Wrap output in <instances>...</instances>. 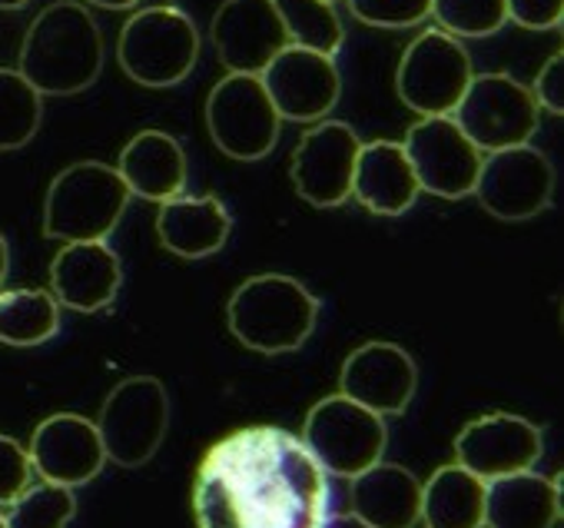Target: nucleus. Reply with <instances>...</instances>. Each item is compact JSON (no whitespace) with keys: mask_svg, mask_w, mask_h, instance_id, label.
Returning <instances> with one entry per match:
<instances>
[{"mask_svg":"<svg viewBox=\"0 0 564 528\" xmlns=\"http://www.w3.org/2000/svg\"><path fill=\"white\" fill-rule=\"evenodd\" d=\"M326 508V472L290 429H236L196 468V528H323Z\"/></svg>","mask_w":564,"mask_h":528,"instance_id":"f257e3e1","label":"nucleus"},{"mask_svg":"<svg viewBox=\"0 0 564 528\" xmlns=\"http://www.w3.org/2000/svg\"><path fill=\"white\" fill-rule=\"evenodd\" d=\"M41 97H74L97 84L104 71V34L77 0L44 8L24 34L21 67Z\"/></svg>","mask_w":564,"mask_h":528,"instance_id":"f03ea898","label":"nucleus"},{"mask_svg":"<svg viewBox=\"0 0 564 528\" xmlns=\"http://www.w3.org/2000/svg\"><path fill=\"white\" fill-rule=\"evenodd\" d=\"M319 320V300L293 277L259 273L236 287L226 306L229 333L252 353L282 356L306 346Z\"/></svg>","mask_w":564,"mask_h":528,"instance_id":"7ed1b4c3","label":"nucleus"},{"mask_svg":"<svg viewBox=\"0 0 564 528\" xmlns=\"http://www.w3.org/2000/svg\"><path fill=\"white\" fill-rule=\"evenodd\" d=\"M130 206L117 166L100 160H80L51 180L44 200V236L61 243L107 239Z\"/></svg>","mask_w":564,"mask_h":528,"instance_id":"20e7f679","label":"nucleus"},{"mask_svg":"<svg viewBox=\"0 0 564 528\" xmlns=\"http://www.w3.org/2000/svg\"><path fill=\"white\" fill-rule=\"evenodd\" d=\"M117 61L140 87H176L199 61V31L180 8H143L123 24Z\"/></svg>","mask_w":564,"mask_h":528,"instance_id":"39448f33","label":"nucleus"},{"mask_svg":"<svg viewBox=\"0 0 564 528\" xmlns=\"http://www.w3.org/2000/svg\"><path fill=\"white\" fill-rule=\"evenodd\" d=\"M300 439L326 475L356 478L359 472L382 462L389 445V429L379 412L339 392L310 409Z\"/></svg>","mask_w":564,"mask_h":528,"instance_id":"423d86ee","label":"nucleus"},{"mask_svg":"<svg viewBox=\"0 0 564 528\" xmlns=\"http://www.w3.org/2000/svg\"><path fill=\"white\" fill-rule=\"evenodd\" d=\"M94 425H97L104 452L113 465L140 468L160 452V445L166 439L170 396L160 379L130 376L110 389Z\"/></svg>","mask_w":564,"mask_h":528,"instance_id":"0eeeda50","label":"nucleus"},{"mask_svg":"<svg viewBox=\"0 0 564 528\" xmlns=\"http://www.w3.org/2000/svg\"><path fill=\"white\" fill-rule=\"evenodd\" d=\"M206 130L219 153L252 163L275 150L282 117L256 74H226L206 97Z\"/></svg>","mask_w":564,"mask_h":528,"instance_id":"6e6552de","label":"nucleus"},{"mask_svg":"<svg viewBox=\"0 0 564 528\" xmlns=\"http://www.w3.org/2000/svg\"><path fill=\"white\" fill-rule=\"evenodd\" d=\"M471 77V57L462 41L435 28L405 47L395 71V94L419 117H452Z\"/></svg>","mask_w":564,"mask_h":528,"instance_id":"1a4fd4ad","label":"nucleus"},{"mask_svg":"<svg viewBox=\"0 0 564 528\" xmlns=\"http://www.w3.org/2000/svg\"><path fill=\"white\" fill-rule=\"evenodd\" d=\"M452 120L481 153H495L528 143L538 133L541 107L534 104L531 87L518 84L514 77L475 74Z\"/></svg>","mask_w":564,"mask_h":528,"instance_id":"9d476101","label":"nucleus"},{"mask_svg":"<svg viewBox=\"0 0 564 528\" xmlns=\"http://www.w3.org/2000/svg\"><path fill=\"white\" fill-rule=\"evenodd\" d=\"M485 213L501 223H528L551 206L554 166L531 143L495 150L481 160L475 190Z\"/></svg>","mask_w":564,"mask_h":528,"instance_id":"9b49d317","label":"nucleus"},{"mask_svg":"<svg viewBox=\"0 0 564 528\" xmlns=\"http://www.w3.org/2000/svg\"><path fill=\"white\" fill-rule=\"evenodd\" d=\"M402 150L415 170L422 193L442 200L471 196L481 170V150L458 130L452 117H422L409 127Z\"/></svg>","mask_w":564,"mask_h":528,"instance_id":"f8f14e48","label":"nucleus"},{"mask_svg":"<svg viewBox=\"0 0 564 528\" xmlns=\"http://www.w3.org/2000/svg\"><path fill=\"white\" fill-rule=\"evenodd\" d=\"M275 114L282 120L316 123L339 104L343 77L336 57L306 51V47H282L269 67L259 74Z\"/></svg>","mask_w":564,"mask_h":528,"instance_id":"ddd939ff","label":"nucleus"},{"mask_svg":"<svg viewBox=\"0 0 564 528\" xmlns=\"http://www.w3.org/2000/svg\"><path fill=\"white\" fill-rule=\"evenodd\" d=\"M359 133L343 120H323L303 133L293 150V186L319 209L343 206L352 196V173L359 157Z\"/></svg>","mask_w":564,"mask_h":528,"instance_id":"4468645a","label":"nucleus"},{"mask_svg":"<svg viewBox=\"0 0 564 528\" xmlns=\"http://www.w3.org/2000/svg\"><path fill=\"white\" fill-rule=\"evenodd\" d=\"M544 452V435L534 422L511 416V412H491L481 419H471L455 435V462L478 475L481 482L528 472Z\"/></svg>","mask_w":564,"mask_h":528,"instance_id":"2eb2a0df","label":"nucleus"},{"mask_svg":"<svg viewBox=\"0 0 564 528\" xmlns=\"http://www.w3.org/2000/svg\"><path fill=\"white\" fill-rule=\"evenodd\" d=\"M209 37L219 64L229 74H262L269 61L290 47L272 0H223L213 14Z\"/></svg>","mask_w":564,"mask_h":528,"instance_id":"dca6fc26","label":"nucleus"},{"mask_svg":"<svg viewBox=\"0 0 564 528\" xmlns=\"http://www.w3.org/2000/svg\"><path fill=\"white\" fill-rule=\"evenodd\" d=\"M419 389L415 359L395 343H366L346 356L339 373V392L372 412L402 416Z\"/></svg>","mask_w":564,"mask_h":528,"instance_id":"f3484780","label":"nucleus"},{"mask_svg":"<svg viewBox=\"0 0 564 528\" xmlns=\"http://www.w3.org/2000/svg\"><path fill=\"white\" fill-rule=\"evenodd\" d=\"M28 455H31V468L44 482L67 485V488L94 482L107 465V452L97 425L77 412H57L44 419L31 435Z\"/></svg>","mask_w":564,"mask_h":528,"instance_id":"a211bd4d","label":"nucleus"},{"mask_svg":"<svg viewBox=\"0 0 564 528\" xmlns=\"http://www.w3.org/2000/svg\"><path fill=\"white\" fill-rule=\"evenodd\" d=\"M123 287V262L107 239L64 243L51 262V293L74 313L107 310Z\"/></svg>","mask_w":564,"mask_h":528,"instance_id":"6ab92c4d","label":"nucleus"},{"mask_svg":"<svg viewBox=\"0 0 564 528\" xmlns=\"http://www.w3.org/2000/svg\"><path fill=\"white\" fill-rule=\"evenodd\" d=\"M422 186L415 170L395 140H372L359 147L356 173H352V196L376 216H402L415 206Z\"/></svg>","mask_w":564,"mask_h":528,"instance_id":"aec40b11","label":"nucleus"},{"mask_svg":"<svg viewBox=\"0 0 564 528\" xmlns=\"http://www.w3.org/2000/svg\"><path fill=\"white\" fill-rule=\"evenodd\" d=\"M117 173L130 196L166 203L186 190V153L176 137L163 130H140L120 153Z\"/></svg>","mask_w":564,"mask_h":528,"instance_id":"412c9836","label":"nucleus"},{"mask_svg":"<svg viewBox=\"0 0 564 528\" xmlns=\"http://www.w3.org/2000/svg\"><path fill=\"white\" fill-rule=\"evenodd\" d=\"M232 216L219 196H176L160 203L156 236L163 249L183 259H203L226 246Z\"/></svg>","mask_w":564,"mask_h":528,"instance_id":"4be33fe9","label":"nucleus"},{"mask_svg":"<svg viewBox=\"0 0 564 528\" xmlns=\"http://www.w3.org/2000/svg\"><path fill=\"white\" fill-rule=\"evenodd\" d=\"M352 515L369 528H415L422 482L395 462H376L352 478Z\"/></svg>","mask_w":564,"mask_h":528,"instance_id":"5701e85b","label":"nucleus"},{"mask_svg":"<svg viewBox=\"0 0 564 528\" xmlns=\"http://www.w3.org/2000/svg\"><path fill=\"white\" fill-rule=\"evenodd\" d=\"M561 518V478L528 472L485 482L488 528H554Z\"/></svg>","mask_w":564,"mask_h":528,"instance_id":"b1692460","label":"nucleus"},{"mask_svg":"<svg viewBox=\"0 0 564 528\" xmlns=\"http://www.w3.org/2000/svg\"><path fill=\"white\" fill-rule=\"evenodd\" d=\"M429 528H481L485 525V482L468 468L442 465L422 485V518Z\"/></svg>","mask_w":564,"mask_h":528,"instance_id":"393cba45","label":"nucleus"},{"mask_svg":"<svg viewBox=\"0 0 564 528\" xmlns=\"http://www.w3.org/2000/svg\"><path fill=\"white\" fill-rule=\"evenodd\" d=\"M61 333V303L51 290L0 293V343L31 349Z\"/></svg>","mask_w":564,"mask_h":528,"instance_id":"a878e982","label":"nucleus"},{"mask_svg":"<svg viewBox=\"0 0 564 528\" xmlns=\"http://www.w3.org/2000/svg\"><path fill=\"white\" fill-rule=\"evenodd\" d=\"M272 8L293 47H306L326 57H336L343 51L346 31L333 0H272Z\"/></svg>","mask_w":564,"mask_h":528,"instance_id":"bb28decb","label":"nucleus"},{"mask_svg":"<svg viewBox=\"0 0 564 528\" xmlns=\"http://www.w3.org/2000/svg\"><path fill=\"white\" fill-rule=\"evenodd\" d=\"M44 120V97L21 71L0 67V150L28 147Z\"/></svg>","mask_w":564,"mask_h":528,"instance_id":"cd10ccee","label":"nucleus"},{"mask_svg":"<svg viewBox=\"0 0 564 528\" xmlns=\"http://www.w3.org/2000/svg\"><path fill=\"white\" fill-rule=\"evenodd\" d=\"M77 515L74 488L67 485H28L8 508V528H67Z\"/></svg>","mask_w":564,"mask_h":528,"instance_id":"c85d7f7f","label":"nucleus"},{"mask_svg":"<svg viewBox=\"0 0 564 528\" xmlns=\"http://www.w3.org/2000/svg\"><path fill=\"white\" fill-rule=\"evenodd\" d=\"M432 18L452 37H491L505 28V0H432Z\"/></svg>","mask_w":564,"mask_h":528,"instance_id":"c756f323","label":"nucleus"},{"mask_svg":"<svg viewBox=\"0 0 564 528\" xmlns=\"http://www.w3.org/2000/svg\"><path fill=\"white\" fill-rule=\"evenodd\" d=\"M349 8L369 28L402 31L422 24L432 14V0H349Z\"/></svg>","mask_w":564,"mask_h":528,"instance_id":"7c9ffc66","label":"nucleus"},{"mask_svg":"<svg viewBox=\"0 0 564 528\" xmlns=\"http://www.w3.org/2000/svg\"><path fill=\"white\" fill-rule=\"evenodd\" d=\"M31 455L28 449L0 432V505H11L31 485Z\"/></svg>","mask_w":564,"mask_h":528,"instance_id":"2f4dec72","label":"nucleus"},{"mask_svg":"<svg viewBox=\"0 0 564 528\" xmlns=\"http://www.w3.org/2000/svg\"><path fill=\"white\" fill-rule=\"evenodd\" d=\"M505 14L528 31H554L564 21V0H505Z\"/></svg>","mask_w":564,"mask_h":528,"instance_id":"473e14b6","label":"nucleus"},{"mask_svg":"<svg viewBox=\"0 0 564 528\" xmlns=\"http://www.w3.org/2000/svg\"><path fill=\"white\" fill-rule=\"evenodd\" d=\"M531 97L544 114H554V117L564 114V54L561 51L551 54L547 64L541 67V74L531 87Z\"/></svg>","mask_w":564,"mask_h":528,"instance_id":"72a5a7b5","label":"nucleus"},{"mask_svg":"<svg viewBox=\"0 0 564 528\" xmlns=\"http://www.w3.org/2000/svg\"><path fill=\"white\" fill-rule=\"evenodd\" d=\"M84 4H94V8H104V11H130V8L140 4V0H84Z\"/></svg>","mask_w":564,"mask_h":528,"instance_id":"f704fd0d","label":"nucleus"},{"mask_svg":"<svg viewBox=\"0 0 564 528\" xmlns=\"http://www.w3.org/2000/svg\"><path fill=\"white\" fill-rule=\"evenodd\" d=\"M323 528H369V525H366V521H359V518L349 511V515H339V518H333V521L326 518V525H323Z\"/></svg>","mask_w":564,"mask_h":528,"instance_id":"c9c22d12","label":"nucleus"},{"mask_svg":"<svg viewBox=\"0 0 564 528\" xmlns=\"http://www.w3.org/2000/svg\"><path fill=\"white\" fill-rule=\"evenodd\" d=\"M8 270H11V249H8V239L0 233V287L8 280Z\"/></svg>","mask_w":564,"mask_h":528,"instance_id":"e433bc0d","label":"nucleus"},{"mask_svg":"<svg viewBox=\"0 0 564 528\" xmlns=\"http://www.w3.org/2000/svg\"><path fill=\"white\" fill-rule=\"evenodd\" d=\"M31 0H0V11H21Z\"/></svg>","mask_w":564,"mask_h":528,"instance_id":"4c0bfd02","label":"nucleus"},{"mask_svg":"<svg viewBox=\"0 0 564 528\" xmlns=\"http://www.w3.org/2000/svg\"><path fill=\"white\" fill-rule=\"evenodd\" d=\"M0 528H8V521H4V511H0Z\"/></svg>","mask_w":564,"mask_h":528,"instance_id":"58836bf2","label":"nucleus"}]
</instances>
